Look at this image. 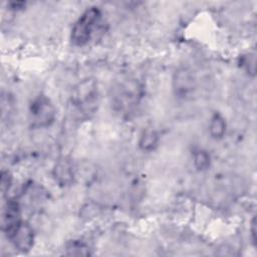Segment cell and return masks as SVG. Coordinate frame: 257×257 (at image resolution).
<instances>
[{
    "instance_id": "52a82bcc",
    "label": "cell",
    "mask_w": 257,
    "mask_h": 257,
    "mask_svg": "<svg viewBox=\"0 0 257 257\" xmlns=\"http://www.w3.org/2000/svg\"><path fill=\"white\" fill-rule=\"evenodd\" d=\"M53 177L60 186L70 185L73 181V169L71 163L66 159L58 161L53 169Z\"/></svg>"
},
{
    "instance_id": "9c48e42d",
    "label": "cell",
    "mask_w": 257,
    "mask_h": 257,
    "mask_svg": "<svg viewBox=\"0 0 257 257\" xmlns=\"http://www.w3.org/2000/svg\"><path fill=\"white\" fill-rule=\"evenodd\" d=\"M159 138L156 131L153 128H147L140 137L139 146L144 151H152L157 147Z\"/></svg>"
},
{
    "instance_id": "30bf717a",
    "label": "cell",
    "mask_w": 257,
    "mask_h": 257,
    "mask_svg": "<svg viewBox=\"0 0 257 257\" xmlns=\"http://www.w3.org/2000/svg\"><path fill=\"white\" fill-rule=\"evenodd\" d=\"M65 250H66L67 255H77V256L90 255L88 246H86L84 243H82L80 241H70L66 245Z\"/></svg>"
},
{
    "instance_id": "8992f818",
    "label": "cell",
    "mask_w": 257,
    "mask_h": 257,
    "mask_svg": "<svg viewBox=\"0 0 257 257\" xmlns=\"http://www.w3.org/2000/svg\"><path fill=\"white\" fill-rule=\"evenodd\" d=\"M194 84H195L194 77L189 70L182 68L176 71L174 80H173V85L178 95L183 97L187 96L189 93L193 91Z\"/></svg>"
},
{
    "instance_id": "7a4b0ae2",
    "label": "cell",
    "mask_w": 257,
    "mask_h": 257,
    "mask_svg": "<svg viewBox=\"0 0 257 257\" xmlns=\"http://www.w3.org/2000/svg\"><path fill=\"white\" fill-rule=\"evenodd\" d=\"M71 100L81 112L89 113L94 110L97 101V86L94 80L85 79L74 87Z\"/></svg>"
},
{
    "instance_id": "277c9868",
    "label": "cell",
    "mask_w": 257,
    "mask_h": 257,
    "mask_svg": "<svg viewBox=\"0 0 257 257\" xmlns=\"http://www.w3.org/2000/svg\"><path fill=\"white\" fill-rule=\"evenodd\" d=\"M21 209L16 200H9L2 213V230L9 238L21 224Z\"/></svg>"
},
{
    "instance_id": "4fadbf2b",
    "label": "cell",
    "mask_w": 257,
    "mask_h": 257,
    "mask_svg": "<svg viewBox=\"0 0 257 257\" xmlns=\"http://www.w3.org/2000/svg\"><path fill=\"white\" fill-rule=\"evenodd\" d=\"M251 235H252V242L256 243V220L253 218L251 223Z\"/></svg>"
},
{
    "instance_id": "7c38bea8",
    "label": "cell",
    "mask_w": 257,
    "mask_h": 257,
    "mask_svg": "<svg viewBox=\"0 0 257 257\" xmlns=\"http://www.w3.org/2000/svg\"><path fill=\"white\" fill-rule=\"evenodd\" d=\"M11 182H12V177L9 174V172H5L2 171L1 173V180H0V185H1V191L2 194L4 195L10 188L11 186Z\"/></svg>"
},
{
    "instance_id": "6da1fadb",
    "label": "cell",
    "mask_w": 257,
    "mask_h": 257,
    "mask_svg": "<svg viewBox=\"0 0 257 257\" xmlns=\"http://www.w3.org/2000/svg\"><path fill=\"white\" fill-rule=\"evenodd\" d=\"M101 22V12L97 7L86 9L71 30V41L77 46H83L89 42Z\"/></svg>"
},
{
    "instance_id": "8fae6325",
    "label": "cell",
    "mask_w": 257,
    "mask_h": 257,
    "mask_svg": "<svg viewBox=\"0 0 257 257\" xmlns=\"http://www.w3.org/2000/svg\"><path fill=\"white\" fill-rule=\"evenodd\" d=\"M194 165L197 170L205 171L210 166V156L203 150H198L194 153Z\"/></svg>"
},
{
    "instance_id": "3957f363",
    "label": "cell",
    "mask_w": 257,
    "mask_h": 257,
    "mask_svg": "<svg viewBox=\"0 0 257 257\" xmlns=\"http://www.w3.org/2000/svg\"><path fill=\"white\" fill-rule=\"evenodd\" d=\"M56 110L46 96L36 97L29 107V119L34 127L49 126L55 119Z\"/></svg>"
},
{
    "instance_id": "ba28073f",
    "label": "cell",
    "mask_w": 257,
    "mask_h": 257,
    "mask_svg": "<svg viewBox=\"0 0 257 257\" xmlns=\"http://www.w3.org/2000/svg\"><path fill=\"white\" fill-rule=\"evenodd\" d=\"M225 132H226V122L224 117L218 112L214 113L209 123V133L211 137L215 140L222 139L223 136L225 135Z\"/></svg>"
},
{
    "instance_id": "5b68a950",
    "label": "cell",
    "mask_w": 257,
    "mask_h": 257,
    "mask_svg": "<svg viewBox=\"0 0 257 257\" xmlns=\"http://www.w3.org/2000/svg\"><path fill=\"white\" fill-rule=\"evenodd\" d=\"M14 247L21 252L29 251L33 246V230L26 222H21V224L15 229V231L9 237Z\"/></svg>"
}]
</instances>
